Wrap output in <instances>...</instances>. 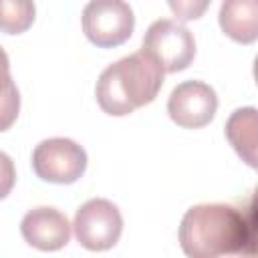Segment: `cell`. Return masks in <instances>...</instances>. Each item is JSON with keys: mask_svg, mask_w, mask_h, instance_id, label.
I'll use <instances>...</instances> for the list:
<instances>
[{"mask_svg": "<svg viewBox=\"0 0 258 258\" xmlns=\"http://www.w3.org/2000/svg\"><path fill=\"white\" fill-rule=\"evenodd\" d=\"M179 246L189 258L240 254L250 244V224L230 204H198L179 224Z\"/></svg>", "mask_w": 258, "mask_h": 258, "instance_id": "1", "label": "cell"}, {"mask_svg": "<svg viewBox=\"0 0 258 258\" xmlns=\"http://www.w3.org/2000/svg\"><path fill=\"white\" fill-rule=\"evenodd\" d=\"M165 71L145 48L109 64L95 87L99 107L113 117H125L137 107L149 105L161 85Z\"/></svg>", "mask_w": 258, "mask_h": 258, "instance_id": "2", "label": "cell"}, {"mask_svg": "<svg viewBox=\"0 0 258 258\" xmlns=\"http://www.w3.org/2000/svg\"><path fill=\"white\" fill-rule=\"evenodd\" d=\"M73 228L77 242L83 248L91 252H103L119 242L123 218L113 202L105 198H93L77 210Z\"/></svg>", "mask_w": 258, "mask_h": 258, "instance_id": "3", "label": "cell"}, {"mask_svg": "<svg viewBox=\"0 0 258 258\" xmlns=\"http://www.w3.org/2000/svg\"><path fill=\"white\" fill-rule=\"evenodd\" d=\"M135 16L125 0H91L83 8V32L101 46H119L133 34Z\"/></svg>", "mask_w": 258, "mask_h": 258, "instance_id": "4", "label": "cell"}, {"mask_svg": "<svg viewBox=\"0 0 258 258\" xmlns=\"http://www.w3.org/2000/svg\"><path fill=\"white\" fill-rule=\"evenodd\" d=\"M32 169L42 181L75 183L87 169V151L67 137L44 139L32 151Z\"/></svg>", "mask_w": 258, "mask_h": 258, "instance_id": "5", "label": "cell"}, {"mask_svg": "<svg viewBox=\"0 0 258 258\" xmlns=\"http://www.w3.org/2000/svg\"><path fill=\"white\" fill-rule=\"evenodd\" d=\"M165 73H177L189 67L196 56L194 34L177 20L159 18L151 22L143 36V46Z\"/></svg>", "mask_w": 258, "mask_h": 258, "instance_id": "6", "label": "cell"}, {"mask_svg": "<svg viewBox=\"0 0 258 258\" xmlns=\"http://www.w3.org/2000/svg\"><path fill=\"white\" fill-rule=\"evenodd\" d=\"M216 109L218 95L204 81H183L167 99V113L171 121L183 129L206 127L214 119Z\"/></svg>", "mask_w": 258, "mask_h": 258, "instance_id": "7", "label": "cell"}, {"mask_svg": "<svg viewBox=\"0 0 258 258\" xmlns=\"http://www.w3.org/2000/svg\"><path fill=\"white\" fill-rule=\"evenodd\" d=\"M24 242L42 252H54L69 244L71 224L62 212L50 206H38L24 214L20 222Z\"/></svg>", "mask_w": 258, "mask_h": 258, "instance_id": "8", "label": "cell"}, {"mask_svg": "<svg viewBox=\"0 0 258 258\" xmlns=\"http://www.w3.org/2000/svg\"><path fill=\"white\" fill-rule=\"evenodd\" d=\"M218 18L232 40L250 44L258 38V0H224Z\"/></svg>", "mask_w": 258, "mask_h": 258, "instance_id": "9", "label": "cell"}, {"mask_svg": "<svg viewBox=\"0 0 258 258\" xmlns=\"http://www.w3.org/2000/svg\"><path fill=\"white\" fill-rule=\"evenodd\" d=\"M256 109H236L226 121V137L236 153L250 165L256 167Z\"/></svg>", "mask_w": 258, "mask_h": 258, "instance_id": "10", "label": "cell"}, {"mask_svg": "<svg viewBox=\"0 0 258 258\" xmlns=\"http://www.w3.org/2000/svg\"><path fill=\"white\" fill-rule=\"evenodd\" d=\"M34 0H0V32L22 34L34 22Z\"/></svg>", "mask_w": 258, "mask_h": 258, "instance_id": "11", "label": "cell"}, {"mask_svg": "<svg viewBox=\"0 0 258 258\" xmlns=\"http://www.w3.org/2000/svg\"><path fill=\"white\" fill-rule=\"evenodd\" d=\"M20 111V93L16 89V83L10 81L0 91V131H6L12 127Z\"/></svg>", "mask_w": 258, "mask_h": 258, "instance_id": "12", "label": "cell"}, {"mask_svg": "<svg viewBox=\"0 0 258 258\" xmlns=\"http://www.w3.org/2000/svg\"><path fill=\"white\" fill-rule=\"evenodd\" d=\"M212 0H167L171 12L177 16V20L187 22V20H196L200 18Z\"/></svg>", "mask_w": 258, "mask_h": 258, "instance_id": "13", "label": "cell"}, {"mask_svg": "<svg viewBox=\"0 0 258 258\" xmlns=\"http://www.w3.org/2000/svg\"><path fill=\"white\" fill-rule=\"evenodd\" d=\"M16 181V169H14V161L10 159V155H6L4 151H0V200H4Z\"/></svg>", "mask_w": 258, "mask_h": 258, "instance_id": "14", "label": "cell"}, {"mask_svg": "<svg viewBox=\"0 0 258 258\" xmlns=\"http://www.w3.org/2000/svg\"><path fill=\"white\" fill-rule=\"evenodd\" d=\"M12 81V75H10V60H8V54L4 52V48L0 46V91Z\"/></svg>", "mask_w": 258, "mask_h": 258, "instance_id": "15", "label": "cell"}]
</instances>
